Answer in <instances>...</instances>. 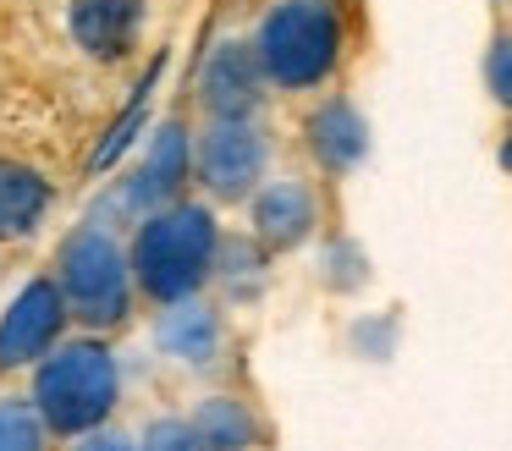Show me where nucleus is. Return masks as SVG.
Wrapping results in <instances>:
<instances>
[{
  "label": "nucleus",
  "instance_id": "1",
  "mask_svg": "<svg viewBox=\"0 0 512 451\" xmlns=\"http://www.w3.org/2000/svg\"><path fill=\"white\" fill-rule=\"evenodd\" d=\"M215 248H221V220H215L210 198H177V204L155 209L133 226L127 242V264H133V286L155 308L188 303L210 286L215 275Z\"/></svg>",
  "mask_w": 512,
  "mask_h": 451
},
{
  "label": "nucleus",
  "instance_id": "2",
  "mask_svg": "<svg viewBox=\"0 0 512 451\" xmlns=\"http://www.w3.org/2000/svg\"><path fill=\"white\" fill-rule=\"evenodd\" d=\"M248 44L270 94H320L347 61V17L336 0H270Z\"/></svg>",
  "mask_w": 512,
  "mask_h": 451
},
{
  "label": "nucleus",
  "instance_id": "3",
  "mask_svg": "<svg viewBox=\"0 0 512 451\" xmlns=\"http://www.w3.org/2000/svg\"><path fill=\"white\" fill-rule=\"evenodd\" d=\"M28 402L45 418L50 440H78L89 429H105L122 402V363H116L111 341L83 330V336H61L45 358L34 363V385Z\"/></svg>",
  "mask_w": 512,
  "mask_h": 451
},
{
  "label": "nucleus",
  "instance_id": "4",
  "mask_svg": "<svg viewBox=\"0 0 512 451\" xmlns=\"http://www.w3.org/2000/svg\"><path fill=\"white\" fill-rule=\"evenodd\" d=\"M50 281L61 286L67 314L83 330H94V336L122 330L133 319L138 286H133V264H127V242L111 226H100V220H83V226H72L61 237Z\"/></svg>",
  "mask_w": 512,
  "mask_h": 451
},
{
  "label": "nucleus",
  "instance_id": "5",
  "mask_svg": "<svg viewBox=\"0 0 512 451\" xmlns=\"http://www.w3.org/2000/svg\"><path fill=\"white\" fill-rule=\"evenodd\" d=\"M188 182H193V132H188V121L171 116V121H160V127L149 132L144 160H138L133 171H127L122 182H116L111 193L94 204L89 220L111 226V215H122L127 226H138L144 215H155V209L188 198ZM111 231H116V226H111Z\"/></svg>",
  "mask_w": 512,
  "mask_h": 451
},
{
  "label": "nucleus",
  "instance_id": "6",
  "mask_svg": "<svg viewBox=\"0 0 512 451\" xmlns=\"http://www.w3.org/2000/svg\"><path fill=\"white\" fill-rule=\"evenodd\" d=\"M270 176V132L259 121H204L193 138V182L210 204H248Z\"/></svg>",
  "mask_w": 512,
  "mask_h": 451
},
{
  "label": "nucleus",
  "instance_id": "7",
  "mask_svg": "<svg viewBox=\"0 0 512 451\" xmlns=\"http://www.w3.org/2000/svg\"><path fill=\"white\" fill-rule=\"evenodd\" d=\"M193 94H199V110L210 121H259L265 116L270 83L259 72V55L248 39H215L210 55H204L199 77H193Z\"/></svg>",
  "mask_w": 512,
  "mask_h": 451
},
{
  "label": "nucleus",
  "instance_id": "8",
  "mask_svg": "<svg viewBox=\"0 0 512 451\" xmlns=\"http://www.w3.org/2000/svg\"><path fill=\"white\" fill-rule=\"evenodd\" d=\"M72 314L61 303V286L50 275H34V281L17 286V297L0 314V374L34 369L61 336H67Z\"/></svg>",
  "mask_w": 512,
  "mask_h": 451
},
{
  "label": "nucleus",
  "instance_id": "9",
  "mask_svg": "<svg viewBox=\"0 0 512 451\" xmlns=\"http://www.w3.org/2000/svg\"><path fill=\"white\" fill-rule=\"evenodd\" d=\"M320 220H325V204L309 176H265L248 198V237L265 253H292L303 242H314Z\"/></svg>",
  "mask_w": 512,
  "mask_h": 451
},
{
  "label": "nucleus",
  "instance_id": "10",
  "mask_svg": "<svg viewBox=\"0 0 512 451\" xmlns=\"http://www.w3.org/2000/svg\"><path fill=\"white\" fill-rule=\"evenodd\" d=\"M303 149L320 165V176L342 182L369 160V121L347 94H320L303 116Z\"/></svg>",
  "mask_w": 512,
  "mask_h": 451
},
{
  "label": "nucleus",
  "instance_id": "11",
  "mask_svg": "<svg viewBox=\"0 0 512 451\" xmlns=\"http://www.w3.org/2000/svg\"><path fill=\"white\" fill-rule=\"evenodd\" d=\"M155 352L166 363H182V369L204 374L226 358V319L215 303L204 297H188V303H171L155 314Z\"/></svg>",
  "mask_w": 512,
  "mask_h": 451
},
{
  "label": "nucleus",
  "instance_id": "12",
  "mask_svg": "<svg viewBox=\"0 0 512 451\" xmlns=\"http://www.w3.org/2000/svg\"><path fill=\"white\" fill-rule=\"evenodd\" d=\"M149 0H72L67 6V28L89 61H122L133 55L138 33H144Z\"/></svg>",
  "mask_w": 512,
  "mask_h": 451
},
{
  "label": "nucleus",
  "instance_id": "13",
  "mask_svg": "<svg viewBox=\"0 0 512 451\" xmlns=\"http://www.w3.org/2000/svg\"><path fill=\"white\" fill-rule=\"evenodd\" d=\"M50 204H56V187L45 171L23 160H0V242H23L45 226Z\"/></svg>",
  "mask_w": 512,
  "mask_h": 451
},
{
  "label": "nucleus",
  "instance_id": "14",
  "mask_svg": "<svg viewBox=\"0 0 512 451\" xmlns=\"http://www.w3.org/2000/svg\"><path fill=\"white\" fill-rule=\"evenodd\" d=\"M188 429L199 440V451H254L259 446V413L232 391L199 396V407L188 413Z\"/></svg>",
  "mask_w": 512,
  "mask_h": 451
},
{
  "label": "nucleus",
  "instance_id": "15",
  "mask_svg": "<svg viewBox=\"0 0 512 451\" xmlns=\"http://www.w3.org/2000/svg\"><path fill=\"white\" fill-rule=\"evenodd\" d=\"M270 275V253L259 248L254 237H221V248H215V275L210 281L226 286V297H259V286H265Z\"/></svg>",
  "mask_w": 512,
  "mask_h": 451
},
{
  "label": "nucleus",
  "instance_id": "16",
  "mask_svg": "<svg viewBox=\"0 0 512 451\" xmlns=\"http://www.w3.org/2000/svg\"><path fill=\"white\" fill-rule=\"evenodd\" d=\"M0 451H50V429L28 396H0Z\"/></svg>",
  "mask_w": 512,
  "mask_h": 451
},
{
  "label": "nucleus",
  "instance_id": "17",
  "mask_svg": "<svg viewBox=\"0 0 512 451\" xmlns=\"http://www.w3.org/2000/svg\"><path fill=\"white\" fill-rule=\"evenodd\" d=\"M320 281L331 286V292H358V286L369 281V253L358 248L353 237H331L320 248Z\"/></svg>",
  "mask_w": 512,
  "mask_h": 451
},
{
  "label": "nucleus",
  "instance_id": "18",
  "mask_svg": "<svg viewBox=\"0 0 512 451\" xmlns=\"http://www.w3.org/2000/svg\"><path fill=\"white\" fill-rule=\"evenodd\" d=\"M149 88H155V66H149V77H144V83H138V94H133V110H127V116H122V121H116V127H111V138H105L100 149H94V171H111V165L122 160L127 149H133L138 127H144V121H149Z\"/></svg>",
  "mask_w": 512,
  "mask_h": 451
},
{
  "label": "nucleus",
  "instance_id": "19",
  "mask_svg": "<svg viewBox=\"0 0 512 451\" xmlns=\"http://www.w3.org/2000/svg\"><path fill=\"white\" fill-rule=\"evenodd\" d=\"M347 341L358 347V358H391V352H397V314H364V319H353Z\"/></svg>",
  "mask_w": 512,
  "mask_h": 451
},
{
  "label": "nucleus",
  "instance_id": "20",
  "mask_svg": "<svg viewBox=\"0 0 512 451\" xmlns=\"http://www.w3.org/2000/svg\"><path fill=\"white\" fill-rule=\"evenodd\" d=\"M485 88L501 110H512V28H501L485 50Z\"/></svg>",
  "mask_w": 512,
  "mask_h": 451
},
{
  "label": "nucleus",
  "instance_id": "21",
  "mask_svg": "<svg viewBox=\"0 0 512 451\" xmlns=\"http://www.w3.org/2000/svg\"><path fill=\"white\" fill-rule=\"evenodd\" d=\"M138 451H199V440H193V429H188V418H177V413H160L155 424L138 435Z\"/></svg>",
  "mask_w": 512,
  "mask_h": 451
},
{
  "label": "nucleus",
  "instance_id": "22",
  "mask_svg": "<svg viewBox=\"0 0 512 451\" xmlns=\"http://www.w3.org/2000/svg\"><path fill=\"white\" fill-rule=\"evenodd\" d=\"M72 451H138V435H127V429H89V435L72 440Z\"/></svg>",
  "mask_w": 512,
  "mask_h": 451
},
{
  "label": "nucleus",
  "instance_id": "23",
  "mask_svg": "<svg viewBox=\"0 0 512 451\" xmlns=\"http://www.w3.org/2000/svg\"><path fill=\"white\" fill-rule=\"evenodd\" d=\"M501 165H507V171H512V132H507V138H501Z\"/></svg>",
  "mask_w": 512,
  "mask_h": 451
},
{
  "label": "nucleus",
  "instance_id": "24",
  "mask_svg": "<svg viewBox=\"0 0 512 451\" xmlns=\"http://www.w3.org/2000/svg\"><path fill=\"white\" fill-rule=\"evenodd\" d=\"M490 6H512V0H490Z\"/></svg>",
  "mask_w": 512,
  "mask_h": 451
}]
</instances>
